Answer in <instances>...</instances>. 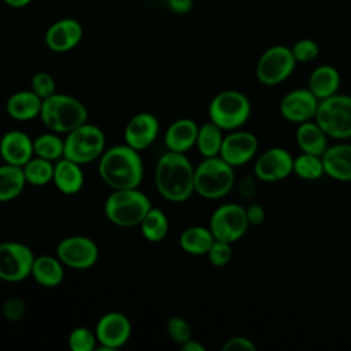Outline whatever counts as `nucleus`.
Returning a JSON list of instances; mask_svg holds the SVG:
<instances>
[{"label": "nucleus", "instance_id": "nucleus-35", "mask_svg": "<svg viewBox=\"0 0 351 351\" xmlns=\"http://www.w3.org/2000/svg\"><path fill=\"white\" fill-rule=\"evenodd\" d=\"M166 332L169 337L180 346L192 337V328L189 322L181 315H173L167 319Z\"/></svg>", "mask_w": 351, "mask_h": 351}, {"label": "nucleus", "instance_id": "nucleus-22", "mask_svg": "<svg viewBox=\"0 0 351 351\" xmlns=\"http://www.w3.org/2000/svg\"><path fill=\"white\" fill-rule=\"evenodd\" d=\"M52 182L56 189L63 195L78 193L85 182V176L81 165L67 158H60L55 162Z\"/></svg>", "mask_w": 351, "mask_h": 351}, {"label": "nucleus", "instance_id": "nucleus-12", "mask_svg": "<svg viewBox=\"0 0 351 351\" xmlns=\"http://www.w3.org/2000/svg\"><path fill=\"white\" fill-rule=\"evenodd\" d=\"M56 256L60 262L74 270H86L96 265L99 259V247L88 236L74 234L62 239L56 245Z\"/></svg>", "mask_w": 351, "mask_h": 351}, {"label": "nucleus", "instance_id": "nucleus-29", "mask_svg": "<svg viewBox=\"0 0 351 351\" xmlns=\"http://www.w3.org/2000/svg\"><path fill=\"white\" fill-rule=\"evenodd\" d=\"M223 137H225L223 130L215 123H213L211 121H208L199 126L195 147L197 148L199 154L203 158L218 156L222 147Z\"/></svg>", "mask_w": 351, "mask_h": 351}, {"label": "nucleus", "instance_id": "nucleus-5", "mask_svg": "<svg viewBox=\"0 0 351 351\" xmlns=\"http://www.w3.org/2000/svg\"><path fill=\"white\" fill-rule=\"evenodd\" d=\"M234 185V167L219 155L203 158L195 167V193L207 200L226 196Z\"/></svg>", "mask_w": 351, "mask_h": 351}, {"label": "nucleus", "instance_id": "nucleus-28", "mask_svg": "<svg viewBox=\"0 0 351 351\" xmlns=\"http://www.w3.org/2000/svg\"><path fill=\"white\" fill-rule=\"evenodd\" d=\"M26 178L21 166L4 163L0 166V203L19 197L26 186Z\"/></svg>", "mask_w": 351, "mask_h": 351}, {"label": "nucleus", "instance_id": "nucleus-24", "mask_svg": "<svg viewBox=\"0 0 351 351\" xmlns=\"http://www.w3.org/2000/svg\"><path fill=\"white\" fill-rule=\"evenodd\" d=\"M30 276L44 288H55L64 278V265L58 256L40 255L34 258Z\"/></svg>", "mask_w": 351, "mask_h": 351}, {"label": "nucleus", "instance_id": "nucleus-17", "mask_svg": "<svg viewBox=\"0 0 351 351\" xmlns=\"http://www.w3.org/2000/svg\"><path fill=\"white\" fill-rule=\"evenodd\" d=\"M84 37L82 25L74 18H62L49 25L45 32L44 43L47 48L56 53L74 49Z\"/></svg>", "mask_w": 351, "mask_h": 351}, {"label": "nucleus", "instance_id": "nucleus-31", "mask_svg": "<svg viewBox=\"0 0 351 351\" xmlns=\"http://www.w3.org/2000/svg\"><path fill=\"white\" fill-rule=\"evenodd\" d=\"M33 149L34 156L56 162L63 158L64 138H62L59 133L49 130L48 133H43L33 140Z\"/></svg>", "mask_w": 351, "mask_h": 351}, {"label": "nucleus", "instance_id": "nucleus-21", "mask_svg": "<svg viewBox=\"0 0 351 351\" xmlns=\"http://www.w3.org/2000/svg\"><path fill=\"white\" fill-rule=\"evenodd\" d=\"M199 126L197 123L191 118H180L171 122L165 134H163V143L167 151L181 152L185 154L196 144Z\"/></svg>", "mask_w": 351, "mask_h": 351}, {"label": "nucleus", "instance_id": "nucleus-33", "mask_svg": "<svg viewBox=\"0 0 351 351\" xmlns=\"http://www.w3.org/2000/svg\"><path fill=\"white\" fill-rule=\"evenodd\" d=\"M293 174L304 181H315L325 174L322 158L302 152L293 158Z\"/></svg>", "mask_w": 351, "mask_h": 351}, {"label": "nucleus", "instance_id": "nucleus-34", "mask_svg": "<svg viewBox=\"0 0 351 351\" xmlns=\"http://www.w3.org/2000/svg\"><path fill=\"white\" fill-rule=\"evenodd\" d=\"M67 344L71 351H93L97 347V339L95 330L86 326H77L70 332Z\"/></svg>", "mask_w": 351, "mask_h": 351}, {"label": "nucleus", "instance_id": "nucleus-37", "mask_svg": "<svg viewBox=\"0 0 351 351\" xmlns=\"http://www.w3.org/2000/svg\"><path fill=\"white\" fill-rule=\"evenodd\" d=\"M32 90L43 100L56 93V82L53 77L47 71H37L30 80Z\"/></svg>", "mask_w": 351, "mask_h": 351}, {"label": "nucleus", "instance_id": "nucleus-40", "mask_svg": "<svg viewBox=\"0 0 351 351\" xmlns=\"http://www.w3.org/2000/svg\"><path fill=\"white\" fill-rule=\"evenodd\" d=\"M222 350L223 351H255L256 346L250 337L233 336L223 343Z\"/></svg>", "mask_w": 351, "mask_h": 351}, {"label": "nucleus", "instance_id": "nucleus-2", "mask_svg": "<svg viewBox=\"0 0 351 351\" xmlns=\"http://www.w3.org/2000/svg\"><path fill=\"white\" fill-rule=\"evenodd\" d=\"M138 152L128 144L106 149L97 165L101 181L111 189L138 188L144 177V165Z\"/></svg>", "mask_w": 351, "mask_h": 351}, {"label": "nucleus", "instance_id": "nucleus-19", "mask_svg": "<svg viewBox=\"0 0 351 351\" xmlns=\"http://www.w3.org/2000/svg\"><path fill=\"white\" fill-rule=\"evenodd\" d=\"M0 156L4 163L22 167L34 156L32 137L18 129L5 132L0 138Z\"/></svg>", "mask_w": 351, "mask_h": 351}, {"label": "nucleus", "instance_id": "nucleus-32", "mask_svg": "<svg viewBox=\"0 0 351 351\" xmlns=\"http://www.w3.org/2000/svg\"><path fill=\"white\" fill-rule=\"evenodd\" d=\"M55 162L47 160L44 158L33 156L26 165L22 166L26 182L34 186H44L52 182Z\"/></svg>", "mask_w": 351, "mask_h": 351}, {"label": "nucleus", "instance_id": "nucleus-1", "mask_svg": "<svg viewBox=\"0 0 351 351\" xmlns=\"http://www.w3.org/2000/svg\"><path fill=\"white\" fill-rule=\"evenodd\" d=\"M154 181L165 200L182 203L195 193V167L185 154L167 151L156 162Z\"/></svg>", "mask_w": 351, "mask_h": 351}, {"label": "nucleus", "instance_id": "nucleus-44", "mask_svg": "<svg viewBox=\"0 0 351 351\" xmlns=\"http://www.w3.org/2000/svg\"><path fill=\"white\" fill-rule=\"evenodd\" d=\"M10 8H14V10H21V8H25L27 7L33 0H3Z\"/></svg>", "mask_w": 351, "mask_h": 351}, {"label": "nucleus", "instance_id": "nucleus-16", "mask_svg": "<svg viewBox=\"0 0 351 351\" xmlns=\"http://www.w3.org/2000/svg\"><path fill=\"white\" fill-rule=\"evenodd\" d=\"M318 103L308 88H296L282 96L278 110L285 121L299 125L314 119Z\"/></svg>", "mask_w": 351, "mask_h": 351}, {"label": "nucleus", "instance_id": "nucleus-20", "mask_svg": "<svg viewBox=\"0 0 351 351\" xmlns=\"http://www.w3.org/2000/svg\"><path fill=\"white\" fill-rule=\"evenodd\" d=\"M321 158L328 177L340 182H351V144L329 145Z\"/></svg>", "mask_w": 351, "mask_h": 351}, {"label": "nucleus", "instance_id": "nucleus-7", "mask_svg": "<svg viewBox=\"0 0 351 351\" xmlns=\"http://www.w3.org/2000/svg\"><path fill=\"white\" fill-rule=\"evenodd\" d=\"M314 121L321 126L329 138H351V96L335 93L319 100Z\"/></svg>", "mask_w": 351, "mask_h": 351}, {"label": "nucleus", "instance_id": "nucleus-10", "mask_svg": "<svg viewBox=\"0 0 351 351\" xmlns=\"http://www.w3.org/2000/svg\"><path fill=\"white\" fill-rule=\"evenodd\" d=\"M208 228L215 240L228 243L240 240L250 228L245 207L233 202L218 206L210 217Z\"/></svg>", "mask_w": 351, "mask_h": 351}, {"label": "nucleus", "instance_id": "nucleus-18", "mask_svg": "<svg viewBox=\"0 0 351 351\" xmlns=\"http://www.w3.org/2000/svg\"><path fill=\"white\" fill-rule=\"evenodd\" d=\"M160 130L158 118L151 112H138L133 115L125 126L123 140L129 147L143 151L154 144Z\"/></svg>", "mask_w": 351, "mask_h": 351}, {"label": "nucleus", "instance_id": "nucleus-14", "mask_svg": "<svg viewBox=\"0 0 351 351\" xmlns=\"http://www.w3.org/2000/svg\"><path fill=\"white\" fill-rule=\"evenodd\" d=\"M293 156L281 147L263 151L254 162V174L263 182H277L292 174Z\"/></svg>", "mask_w": 351, "mask_h": 351}, {"label": "nucleus", "instance_id": "nucleus-27", "mask_svg": "<svg viewBox=\"0 0 351 351\" xmlns=\"http://www.w3.org/2000/svg\"><path fill=\"white\" fill-rule=\"evenodd\" d=\"M214 241L215 237L211 233L210 228L202 225H193L184 229L178 239L181 250L193 256L207 255Z\"/></svg>", "mask_w": 351, "mask_h": 351}, {"label": "nucleus", "instance_id": "nucleus-11", "mask_svg": "<svg viewBox=\"0 0 351 351\" xmlns=\"http://www.w3.org/2000/svg\"><path fill=\"white\" fill-rule=\"evenodd\" d=\"M34 254L21 241L0 243V280L19 282L30 276Z\"/></svg>", "mask_w": 351, "mask_h": 351}, {"label": "nucleus", "instance_id": "nucleus-42", "mask_svg": "<svg viewBox=\"0 0 351 351\" xmlns=\"http://www.w3.org/2000/svg\"><path fill=\"white\" fill-rule=\"evenodd\" d=\"M167 7L176 14H186L193 7V0H166Z\"/></svg>", "mask_w": 351, "mask_h": 351}, {"label": "nucleus", "instance_id": "nucleus-9", "mask_svg": "<svg viewBox=\"0 0 351 351\" xmlns=\"http://www.w3.org/2000/svg\"><path fill=\"white\" fill-rule=\"evenodd\" d=\"M296 60L289 47L276 44L269 47L259 56L255 67L258 81L267 86H274L291 77L296 67Z\"/></svg>", "mask_w": 351, "mask_h": 351}, {"label": "nucleus", "instance_id": "nucleus-4", "mask_svg": "<svg viewBox=\"0 0 351 351\" xmlns=\"http://www.w3.org/2000/svg\"><path fill=\"white\" fill-rule=\"evenodd\" d=\"M152 204L138 188L112 189L104 202L107 219L119 228L138 226Z\"/></svg>", "mask_w": 351, "mask_h": 351}, {"label": "nucleus", "instance_id": "nucleus-13", "mask_svg": "<svg viewBox=\"0 0 351 351\" xmlns=\"http://www.w3.org/2000/svg\"><path fill=\"white\" fill-rule=\"evenodd\" d=\"M93 330L97 339V351H115L129 341L132 324L123 313L108 311L97 319Z\"/></svg>", "mask_w": 351, "mask_h": 351}, {"label": "nucleus", "instance_id": "nucleus-36", "mask_svg": "<svg viewBox=\"0 0 351 351\" xmlns=\"http://www.w3.org/2000/svg\"><path fill=\"white\" fill-rule=\"evenodd\" d=\"M291 51L298 63H308L319 55V45L311 38H300L291 47Z\"/></svg>", "mask_w": 351, "mask_h": 351}, {"label": "nucleus", "instance_id": "nucleus-6", "mask_svg": "<svg viewBox=\"0 0 351 351\" xmlns=\"http://www.w3.org/2000/svg\"><path fill=\"white\" fill-rule=\"evenodd\" d=\"M251 115V101L240 90L228 89L217 93L208 104V118L223 132L240 129Z\"/></svg>", "mask_w": 351, "mask_h": 351}, {"label": "nucleus", "instance_id": "nucleus-25", "mask_svg": "<svg viewBox=\"0 0 351 351\" xmlns=\"http://www.w3.org/2000/svg\"><path fill=\"white\" fill-rule=\"evenodd\" d=\"M341 84L339 70L332 64H319L308 77V89L318 99L324 100L337 93Z\"/></svg>", "mask_w": 351, "mask_h": 351}, {"label": "nucleus", "instance_id": "nucleus-23", "mask_svg": "<svg viewBox=\"0 0 351 351\" xmlns=\"http://www.w3.org/2000/svg\"><path fill=\"white\" fill-rule=\"evenodd\" d=\"M43 99L32 89H23L12 93L5 101L7 114L15 121H32L40 117Z\"/></svg>", "mask_w": 351, "mask_h": 351}, {"label": "nucleus", "instance_id": "nucleus-15", "mask_svg": "<svg viewBox=\"0 0 351 351\" xmlns=\"http://www.w3.org/2000/svg\"><path fill=\"white\" fill-rule=\"evenodd\" d=\"M259 148L258 137L252 132L232 130L225 134L219 156L233 167H240L251 162Z\"/></svg>", "mask_w": 351, "mask_h": 351}, {"label": "nucleus", "instance_id": "nucleus-39", "mask_svg": "<svg viewBox=\"0 0 351 351\" xmlns=\"http://www.w3.org/2000/svg\"><path fill=\"white\" fill-rule=\"evenodd\" d=\"M1 314L8 322H19L26 314V304L23 299L18 296H11L3 302Z\"/></svg>", "mask_w": 351, "mask_h": 351}, {"label": "nucleus", "instance_id": "nucleus-41", "mask_svg": "<svg viewBox=\"0 0 351 351\" xmlns=\"http://www.w3.org/2000/svg\"><path fill=\"white\" fill-rule=\"evenodd\" d=\"M245 213H247L250 226L251 225L258 226V225L263 223V221L266 218L265 208L259 203H251L248 207H245Z\"/></svg>", "mask_w": 351, "mask_h": 351}, {"label": "nucleus", "instance_id": "nucleus-30", "mask_svg": "<svg viewBox=\"0 0 351 351\" xmlns=\"http://www.w3.org/2000/svg\"><path fill=\"white\" fill-rule=\"evenodd\" d=\"M138 226L143 237L147 241L159 243L167 236L170 223L165 211L156 207H151V210L145 214Z\"/></svg>", "mask_w": 351, "mask_h": 351}, {"label": "nucleus", "instance_id": "nucleus-26", "mask_svg": "<svg viewBox=\"0 0 351 351\" xmlns=\"http://www.w3.org/2000/svg\"><path fill=\"white\" fill-rule=\"evenodd\" d=\"M295 138L302 152L322 156L328 145V136L315 121H306L296 128Z\"/></svg>", "mask_w": 351, "mask_h": 351}, {"label": "nucleus", "instance_id": "nucleus-38", "mask_svg": "<svg viewBox=\"0 0 351 351\" xmlns=\"http://www.w3.org/2000/svg\"><path fill=\"white\" fill-rule=\"evenodd\" d=\"M232 254H233L232 243L215 240L207 252V258L213 266L225 267L232 259Z\"/></svg>", "mask_w": 351, "mask_h": 351}, {"label": "nucleus", "instance_id": "nucleus-43", "mask_svg": "<svg viewBox=\"0 0 351 351\" xmlns=\"http://www.w3.org/2000/svg\"><path fill=\"white\" fill-rule=\"evenodd\" d=\"M180 347L182 351H206V347L200 341L193 340L192 337L185 343H182Z\"/></svg>", "mask_w": 351, "mask_h": 351}, {"label": "nucleus", "instance_id": "nucleus-3", "mask_svg": "<svg viewBox=\"0 0 351 351\" xmlns=\"http://www.w3.org/2000/svg\"><path fill=\"white\" fill-rule=\"evenodd\" d=\"M38 118L48 130L67 134L88 122V110L81 100L71 95L53 93L43 100Z\"/></svg>", "mask_w": 351, "mask_h": 351}, {"label": "nucleus", "instance_id": "nucleus-8", "mask_svg": "<svg viewBox=\"0 0 351 351\" xmlns=\"http://www.w3.org/2000/svg\"><path fill=\"white\" fill-rule=\"evenodd\" d=\"M106 151V134L97 125L85 122L66 134L63 158L78 165H88Z\"/></svg>", "mask_w": 351, "mask_h": 351}]
</instances>
